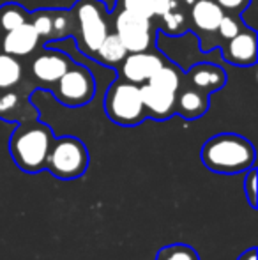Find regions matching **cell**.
Masks as SVG:
<instances>
[{
    "mask_svg": "<svg viewBox=\"0 0 258 260\" xmlns=\"http://www.w3.org/2000/svg\"><path fill=\"white\" fill-rule=\"evenodd\" d=\"M200 157L210 172L241 174L255 167V147L244 137L221 133L205 142Z\"/></svg>",
    "mask_w": 258,
    "mask_h": 260,
    "instance_id": "1",
    "label": "cell"
},
{
    "mask_svg": "<svg viewBox=\"0 0 258 260\" xmlns=\"http://www.w3.org/2000/svg\"><path fill=\"white\" fill-rule=\"evenodd\" d=\"M53 135L46 126H21L11 138V156L18 168L27 174L45 170L46 156L52 147Z\"/></svg>",
    "mask_w": 258,
    "mask_h": 260,
    "instance_id": "2",
    "label": "cell"
},
{
    "mask_svg": "<svg viewBox=\"0 0 258 260\" xmlns=\"http://www.w3.org/2000/svg\"><path fill=\"white\" fill-rule=\"evenodd\" d=\"M89 167V151L75 137H62L52 142L45 168L62 181H72L85 174Z\"/></svg>",
    "mask_w": 258,
    "mask_h": 260,
    "instance_id": "3",
    "label": "cell"
},
{
    "mask_svg": "<svg viewBox=\"0 0 258 260\" xmlns=\"http://www.w3.org/2000/svg\"><path fill=\"white\" fill-rule=\"evenodd\" d=\"M104 108H106L108 117L121 126H136L145 117L140 87L131 82L114 83L106 94Z\"/></svg>",
    "mask_w": 258,
    "mask_h": 260,
    "instance_id": "4",
    "label": "cell"
},
{
    "mask_svg": "<svg viewBox=\"0 0 258 260\" xmlns=\"http://www.w3.org/2000/svg\"><path fill=\"white\" fill-rule=\"evenodd\" d=\"M117 36L131 53L145 52L151 45V18L122 11L117 16Z\"/></svg>",
    "mask_w": 258,
    "mask_h": 260,
    "instance_id": "5",
    "label": "cell"
},
{
    "mask_svg": "<svg viewBox=\"0 0 258 260\" xmlns=\"http://www.w3.org/2000/svg\"><path fill=\"white\" fill-rule=\"evenodd\" d=\"M59 100L64 105L80 106L92 100L94 96V82L90 73L82 68L67 69L59 80Z\"/></svg>",
    "mask_w": 258,
    "mask_h": 260,
    "instance_id": "6",
    "label": "cell"
},
{
    "mask_svg": "<svg viewBox=\"0 0 258 260\" xmlns=\"http://www.w3.org/2000/svg\"><path fill=\"white\" fill-rule=\"evenodd\" d=\"M76 14H78V23H80V30H82L83 45L90 52H96L97 46L103 43V39L108 34L106 21L101 16L99 6L94 0H83V2H80Z\"/></svg>",
    "mask_w": 258,
    "mask_h": 260,
    "instance_id": "7",
    "label": "cell"
},
{
    "mask_svg": "<svg viewBox=\"0 0 258 260\" xmlns=\"http://www.w3.org/2000/svg\"><path fill=\"white\" fill-rule=\"evenodd\" d=\"M140 96L145 112H149V115L156 119H166L175 110L177 92H170L151 83H145L143 87H140Z\"/></svg>",
    "mask_w": 258,
    "mask_h": 260,
    "instance_id": "8",
    "label": "cell"
},
{
    "mask_svg": "<svg viewBox=\"0 0 258 260\" xmlns=\"http://www.w3.org/2000/svg\"><path fill=\"white\" fill-rule=\"evenodd\" d=\"M163 66L161 57L145 52L131 53L129 57H124L122 66V75L131 83H143Z\"/></svg>",
    "mask_w": 258,
    "mask_h": 260,
    "instance_id": "9",
    "label": "cell"
},
{
    "mask_svg": "<svg viewBox=\"0 0 258 260\" xmlns=\"http://www.w3.org/2000/svg\"><path fill=\"white\" fill-rule=\"evenodd\" d=\"M39 34L35 32L32 23H21L20 27L7 30V34L2 39V48L4 53H9L13 57H21V55H28L32 50L38 46Z\"/></svg>",
    "mask_w": 258,
    "mask_h": 260,
    "instance_id": "10",
    "label": "cell"
},
{
    "mask_svg": "<svg viewBox=\"0 0 258 260\" xmlns=\"http://www.w3.org/2000/svg\"><path fill=\"white\" fill-rule=\"evenodd\" d=\"M67 69H69L67 57L57 52L41 55V57L35 58L34 64H32V71H34L35 78H39L41 82H46V83L59 82Z\"/></svg>",
    "mask_w": 258,
    "mask_h": 260,
    "instance_id": "11",
    "label": "cell"
},
{
    "mask_svg": "<svg viewBox=\"0 0 258 260\" xmlns=\"http://www.w3.org/2000/svg\"><path fill=\"white\" fill-rule=\"evenodd\" d=\"M228 41V60L239 66H249L256 60V36L253 32L241 30Z\"/></svg>",
    "mask_w": 258,
    "mask_h": 260,
    "instance_id": "12",
    "label": "cell"
},
{
    "mask_svg": "<svg viewBox=\"0 0 258 260\" xmlns=\"http://www.w3.org/2000/svg\"><path fill=\"white\" fill-rule=\"evenodd\" d=\"M223 16H225L223 9L214 0H195L193 2L191 18H193V23L200 30H205V32L217 30Z\"/></svg>",
    "mask_w": 258,
    "mask_h": 260,
    "instance_id": "13",
    "label": "cell"
},
{
    "mask_svg": "<svg viewBox=\"0 0 258 260\" xmlns=\"http://www.w3.org/2000/svg\"><path fill=\"white\" fill-rule=\"evenodd\" d=\"M191 82L200 89H221L225 85V73L210 64H200L191 69Z\"/></svg>",
    "mask_w": 258,
    "mask_h": 260,
    "instance_id": "14",
    "label": "cell"
},
{
    "mask_svg": "<svg viewBox=\"0 0 258 260\" xmlns=\"http://www.w3.org/2000/svg\"><path fill=\"white\" fill-rule=\"evenodd\" d=\"M179 113L184 115L186 119H196V117L203 115L207 110V98L200 94L198 90H184L175 101Z\"/></svg>",
    "mask_w": 258,
    "mask_h": 260,
    "instance_id": "15",
    "label": "cell"
},
{
    "mask_svg": "<svg viewBox=\"0 0 258 260\" xmlns=\"http://www.w3.org/2000/svg\"><path fill=\"white\" fill-rule=\"evenodd\" d=\"M21 78V66L13 55L0 53V90L14 87Z\"/></svg>",
    "mask_w": 258,
    "mask_h": 260,
    "instance_id": "16",
    "label": "cell"
},
{
    "mask_svg": "<svg viewBox=\"0 0 258 260\" xmlns=\"http://www.w3.org/2000/svg\"><path fill=\"white\" fill-rule=\"evenodd\" d=\"M96 53H97V57H99V60L121 62V60H124V57L128 55V50L122 45V41L119 39L117 34H106L103 43L97 46Z\"/></svg>",
    "mask_w": 258,
    "mask_h": 260,
    "instance_id": "17",
    "label": "cell"
},
{
    "mask_svg": "<svg viewBox=\"0 0 258 260\" xmlns=\"http://www.w3.org/2000/svg\"><path fill=\"white\" fill-rule=\"evenodd\" d=\"M147 83L154 87H159V89H165V90H170V92H177L180 87V76L177 73V69L173 68H168V66L163 64L151 78L147 80Z\"/></svg>",
    "mask_w": 258,
    "mask_h": 260,
    "instance_id": "18",
    "label": "cell"
},
{
    "mask_svg": "<svg viewBox=\"0 0 258 260\" xmlns=\"http://www.w3.org/2000/svg\"><path fill=\"white\" fill-rule=\"evenodd\" d=\"M156 260H200V257L191 246L177 243L161 248L156 255Z\"/></svg>",
    "mask_w": 258,
    "mask_h": 260,
    "instance_id": "19",
    "label": "cell"
},
{
    "mask_svg": "<svg viewBox=\"0 0 258 260\" xmlns=\"http://www.w3.org/2000/svg\"><path fill=\"white\" fill-rule=\"evenodd\" d=\"M25 23V13L16 6H7L0 11V28L4 30H13Z\"/></svg>",
    "mask_w": 258,
    "mask_h": 260,
    "instance_id": "20",
    "label": "cell"
},
{
    "mask_svg": "<svg viewBox=\"0 0 258 260\" xmlns=\"http://www.w3.org/2000/svg\"><path fill=\"white\" fill-rule=\"evenodd\" d=\"M124 9L143 18L154 16V0H124Z\"/></svg>",
    "mask_w": 258,
    "mask_h": 260,
    "instance_id": "21",
    "label": "cell"
},
{
    "mask_svg": "<svg viewBox=\"0 0 258 260\" xmlns=\"http://www.w3.org/2000/svg\"><path fill=\"white\" fill-rule=\"evenodd\" d=\"M244 193H246V199H248L249 207L256 209L258 200H256V170H255V167H251L249 170H246Z\"/></svg>",
    "mask_w": 258,
    "mask_h": 260,
    "instance_id": "22",
    "label": "cell"
},
{
    "mask_svg": "<svg viewBox=\"0 0 258 260\" xmlns=\"http://www.w3.org/2000/svg\"><path fill=\"white\" fill-rule=\"evenodd\" d=\"M217 30H219L221 38L232 39V38H235L239 32H241V28H239L237 21H235L234 18L223 16V18H221V21H219V27H217Z\"/></svg>",
    "mask_w": 258,
    "mask_h": 260,
    "instance_id": "23",
    "label": "cell"
},
{
    "mask_svg": "<svg viewBox=\"0 0 258 260\" xmlns=\"http://www.w3.org/2000/svg\"><path fill=\"white\" fill-rule=\"evenodd\" d=\"M32 25H34L39 38H41V36H50L53 32V20L50 16H45V14L35 18V21Z\"/></svg>",
    "mask_w": 258,
    "mask_h": 260,
    "instance_id": "24",
    "label": "cell"
},
{
    "mask_svg": "<svg viewBox=\"0 0 258 260\" xmlns=\"http://www.w3.org/2000/svg\"><path fill=\"white\" fill-rule=\"evenodd\" d=\"M16 105H18V96L14 92H7L4 96H0V117H4L7 112H11Z\"/></svg>",
    "mask_w": 258,
    "mask_h": 260,
    "instance_id": "25",
    "label": "cell"
},
{
    "mask_svg": "<svg viewBox=\"0 0 258 260\" xmlns=\"http://www.w3.org/2000/svg\"><path fill=\"white\" fill-rule=\"evenodd\" d=\"M163 20H165V27L168 28V30H177V28L184 23V14L170 11V13H166L165 16H163Z\"/></svg>",
    "mask_w": 258,
    "mask_h": 260,
    "instance_id": "26",
    "label": "cell"
},
{
    "mask_svg": "<svg viewBox=\"0 0 258 260\" xmlns=\"http://www.w3.org/2000/svg\"><path fill=\"white\" fill-rule=\"evenodd\" d=\"M175 6H177L175 0H154V14L165 16L166 13L175 9Z\"/></svg>",
    "mask_w": 258,
    "mask_h": 260,
    "instance_id": "27",
    "label": "cell"
},
{
    "mask_svg": "<svg viewBox=\"0 0 258 260\" xmlns=\"http://www.w3.org/2000/svg\"><path fill=\"white\" fill-rule=\"evenodd\" d=\"M221 9H228V11H241L244 9L249 4V0H214Z\"/></svg>",
    "mask_w": 258,
    "mask_h": 260,
    "instance_id": "28",
    "label": "cell"
},
{
    "mask_svg": "<svg viewBox=\"0 0 258 260\" xmlns=\"http://www.w3.org/2000/svg\"><path fill=\"white\" fill-rule=\"evenodd\" d=\"M65 27H67V20H65V16H57L55 20H53V30L64 32Z\"/></svg>",
    "mask_w": 258,
    "mask_h": 260,
    "instance_id": "29",
    "label": "cell"
},
{
    "mask_svg": "<svg viewBox=\"0 0 258 260\" xmlns=\"http://www.w3.org/2000/svg\"><path fill=\"white\" fill-rule=\"evenodd\" d=\"M237 260H256V248L255 246L248 248V250H246L244 253L239 255Z\"/></svg>",
    "mask_w": 258,
    "mask_h": 260,
    "instance_id": "30",
    "label": "cell"
},
{
    "mask_svg": "<svg viewBox=\"0 0 258 260\" xmlns=\"http://www.w3.org/2000/svg\"><path fill=\"white\" fill-rule=\"evenodd\" d=\"M186 2H190V4H193V2H195V0H186Z\"/></svg>",
    "mask_w": 258,
    "mask_h": 260,
    "instance_id": "31",
    "label": "cell"
}]
</instances>
